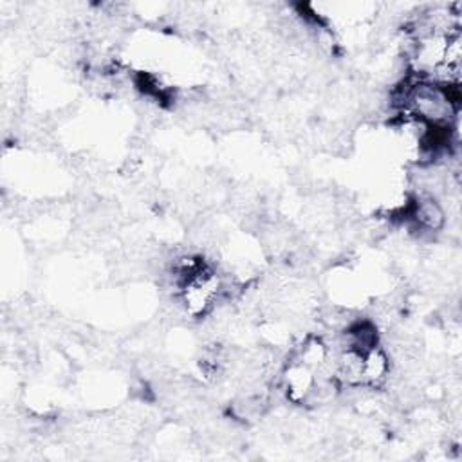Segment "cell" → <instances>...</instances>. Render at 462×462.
I'll use <instances>...</instances> for the list:
<instances>
[{
  "label": "cell",
  "instance_id": "obj_2",
  "mask_svg": "<svg viewBox=\"0 0 462 462\" xmlns=\"http://www.w3.org/2000/svg\"><path fill=\"white\" fill-rule=\"evenodd\" d=\"M392 374V361L381 345H375L363 352V377L361 388H381L386 384Z\"/></svg>",
  "mask_w": 462,
  "mask_h": 462
},
{
  "label": "cell",
  "instance_id": "obj_1",
  "mask_svg": "<svg viewBox=\"0 0 462 462\" xmlns=\"http://www.w3.org/2000/svg\"><path fill=\"white\" fill-rule=\"evenodd\" d=\"M282 390L285 397L294 404H309L310 397L318 386V374L300 361L289 357L282 370Z\"/></svg>",
  "mask_w": 462,
  "mask_h": 462
},
{
  "label": "cell",
  "instance_id": "obj_3",
  "mask_svg": "<svg viewBox=\"0 0 462 462\" xmlns=\"http://www.w3.org/2000/svg\"><path fill=\"white\" fill-rule=\"evenodd\" d=\"M411 217H413L415 224L426 231H437L444 224V211H442L440 204L430 195L419 197L413 202Z\"/></svg>",
  "mask_w": 462,
  "mask_h": 462
}]
</instances>
